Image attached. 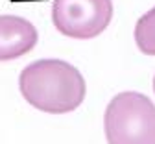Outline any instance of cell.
Instances as JSON below:
<instances>
[{
    "label": "cell",
    "mask_w": 155,
    "mask_h": 144,
    "mask_svg": "<svg viewBox=\"0 0 155 144\" xmlns=\"http://www.w3.org/2000/svg\"><path fill=\"white\" fill-rule=\"evenodd\" d=\"M24 100L50 115L70 113L85 100L87 85L81 72L63 59H37L18 78Z\"/></svg>",
    "instance_id": "cell-1"
},
{
    "label": "cell",
    "mask_w": 155,
    "mask_h": 144,
    "mask_svg": "<svg viewBox=\"0 0 155 144\" xmlns=\"http://www.w3.org/2000/svg\"><path fill=\"white\" fill-rule=\"evenodd\" d=\"M107 144H155V105L146 94L126 91L105 109Z\"/></svg>",
    "instance_id": "cell-2"
},
{
    "label": "cell",
    "mask_w": 155,
    "mask_h": 144,
    "mask_svg": "<svg viewBox=\"0 0 155 144\" xmlns=\"http://www.w3.org/2000/svg\"><path fill=\"white\" fill-rule=\"evenodd\" d=\"M113 18L111 0H54L52 20L57 32L72 39H92Z\"/></svg>",
    "instance_id": "cell-3"
},
{
    "label": "cell",
    "mask_w": 155,
    "mask_h": 144,
    "mask_svg": "<svg viewBox=\"0 0 155 144\" xmlns=\"http://www.w3.org/2000/svg\"><path fill=\"white\" fill-rule=\"evenodd\" d=\"M37 45V30L30 20L17 15H0V61L26 55Z\"/></svg>",
    "instance_id": "cell-4"
},
{
    "label": "cell",
    "mask_w": 155,
    "mask_h": 144,
    "mask_svg": "<svg viewBox=\"0 0 155 144\" xmlns=\"http://www.w3.org/2000/svg\"><path fill=\"white\" fill-rule=\"evenodd\" d=\"M135 43L146 55H155V8L146 11L135 26Z\"/></svg>",
    "instance_id": "cell-5"
},
{
    "label": "cell",
    "mask_w": 155,
    "mask_h": 144,
    "mask_svg": "<svg viewBox=\"0 0 155 144\" xmlns=\"http://www.w3.org/2000/svg\"><path fill=\"white\" fill-rule=\"evenodd\" d=\"M153 91H155V76H153Z\"/></svg>",
    "instance_id": "cell-6"
}]
</instances>
